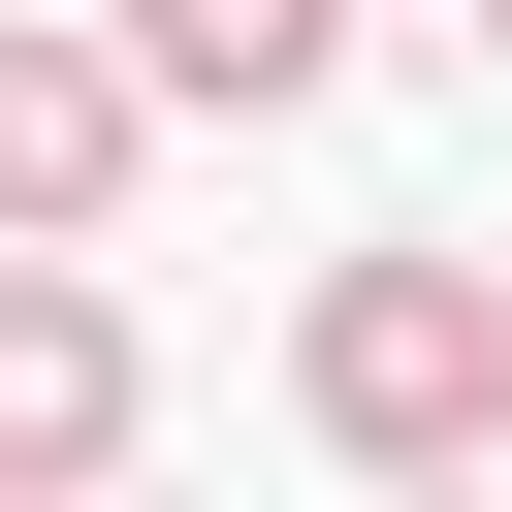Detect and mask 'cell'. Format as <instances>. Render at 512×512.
I'll use <instances>...</instances> for the list:
<instances>
[{
    "label": "cell",
    "mask_w": 512,
    "mask_h": 512,
    "mask_svg": "<svg viewBox=\"0 0 512 512\" xmlns=\"http://www.w3.org/2000/svg\"><path fill=\"white\" fill-rule=\"evenodd\" d=\"M128 160H160V64H128V32H0V224H64V256H96V224H128Z\"/></svg>",
    "instance_id": "3"
},
{
    "label": "cell",
    "mask_w": 512,
    "mask_h": 512,
    "mask_svg": "<svg viewBox=\"0 0 512 512\" xmlns=\"http://www.w3.org/2000/svg\"><path fill=\"white\" fill-rule=\"evenodd\" d=\"M288 416H320L352 480L512 448V256H320V288H288Z\"/></svg>",
    "instance_id": "1"
},
{
    "label": "cell",
    "mask_w": 512,
    "mask_h": 512,
    "mask_svg": "<svg viewBox=\"0 0 512 512\" xmlns=\"http://www.w3.org/2000/svg\"><path fill=\"white\" fill-rule=\"evenodd\" d=\"M480 32H512V0H480Z\"/></svg>",
    "instance_id": "5"
},
{
    "label": "cell",
    "mask_w": 512,
    "mask_h": 512,
    "mask_svg": "<svg viewBox=\"0 0 512 512\" xmlns=\"http://www.w3.org/2000/svg\"><path fill=\"white\" fill-rule=\"evenodd\" d=\"M128 288L64 256V224H0V480H128Z\"/></svg>",
    "instance_id": "2"
},
{
    "label": "cell",
    "mask_w": 512,
    "mask_h": 512,
    "mask_svg": "<svg viewBox=\"0 0 512 512\" xmlns=\"http://www.w3.org/2000/svg\"><path fill=\"white\" fill-rule=\"evenodd\" d=\"M128 64H160V96H224V128H288V96L352 64V0H128Z\"/></svg>",
    "instance_id": "4"
}]
</instances>
